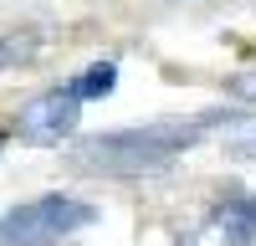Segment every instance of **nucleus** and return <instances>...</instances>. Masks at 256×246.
<instances>
[{"label": "nucleus", "mask_w": 256, "mask_h": 246, "mask_svg": "<svg viewBox=\"0 0 256 246\" xmlns=\"http://www.w3.org/2000/svg\"><path fill=\"white\" fill-rule=\"evenodd\" d=\"M195 138H200L195 123H148V128L82 138L72 149V159L82 170H92V174H159L164 164H174Z\"/></svg>", "instance_id": "1"}, {"label": "nucleus", "mask_w": 256, "mask_h": 246, "mask_svg": "<svg viewBox=\"0 0 256 246\" xmlns=\"http://www.w3.org/2000/svg\"><path fill=\"white\" fill-rule=\"evenodd\" d=\"M98 220V210L77 195H41L31 205L0 216V246H56L77 231H88Z\"/></svg>", "instance_id": "2"}, {"label": "nucleus", "mask_w": 256, "mask_h": 246, "mask_svg": "<svg viewBox=\"0 0 256 246\" xmlns=\"http://www.w3.org/2000/svg\"><path fill=\"white\" fill-rule=\"evenodd\" d=\"M77 113H82V98L72 88H52V92H36L26 108L16 113V134L20 144H36V149H52V144H67L77 128Z\"/></svg>", "instance_id": "3"}, {"label": "nucleus", "mask_w": 256, "mask_h": 246, "mask_svg": "<svg viewBox=\"0 0 256 246\" xmlns=\"http://www.w3.org/2000/svg\"><path fill=\"white\" fill-rule=\"evenodd\" d=\"M216 220H220V236H226L230 246H251V241H256V195L230 190V195L220 200Z\"/></svg>", "instance_id": "4"}, {"label": "nucleus", "mask_w": 256, "mask_h": 246, "mask_svg": "<svg viewBox=\"0 0 256 246\" xmlns=\"http://www.w3.org/2000/svg\"><path fill=\"white\" fill-rule=\"evenodd\" d=\"M41 56V31H0V72H16V67H31Z\"/></svg>", "instance_id": "5"}, {"label": "nucleus", "mask_w": 256, "mask_h": 246, "mask_svg": "<svg viewBox=\"0 0 256 246\" xmlns=\"http://www.w3.org/2000/svg\"><path fill=\"white\" fill-rule=\"evenodd\" d=\"M67 88H72L82 102H92V98H108V92L118 88V67H113V62H92V67L82 72V77H72Z\"/></svg>", "instance_id": "6"}, {"label": "nucleus", "mask_w": 256, "mask_h": 246, "mask_svg": "<svg viewBox=\"0 0 256 246\" xmlns=\"http://www.w3.org/2000/svg\"><path fill=\"white\" fill-rule=\"evenodd\" d=\"M226 138H230V149H236V154H256V118H251V123H236V128H226Z\"/></svg>", "instance_id": "7"}, {"label": "nucleus", "mask_w": 256, "mask_h": 246, "mask_svg": "<svg viewBox=\"0 0 256 246\" xmlns=\"http://www.w3.org/2000/svg\"><path fill=\"white\" fill-rule=\"evenodd\" d=\"M230 92H236L241 102H256V72H246V77H230Z\"/></svg>", "instance_id": "8"}, {"label": "nucleus", "mask_w": 256, "mask_h": 246, "mask_svg": "<svg viewBox=\"0 0 256 246\" xmlns=\"http://www.w3.org/2000/svg\"><path fill=\"white\" fill-rule=\"evenodd\" d=\"M0 154H6V128H0Z\"/></svg>", "instance_id": "9"}]
</instances>
